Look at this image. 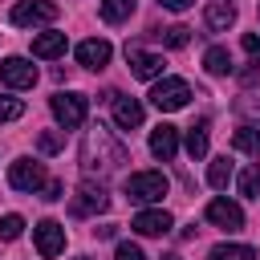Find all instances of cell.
I'll return each mask as SVG.
<instances>
[{
  "label": "cell",
  "instance_id": "21",
  "mask_svg": "<svg viewBox=\"0 0 260 260\" xmlns=\"http://www.w3.org/2000/svg\"><path fill=\"white\" fill-rule=\"evenodd\" d=\"M187 154H191V158H203V154H207V118H199V122L187 130Z\"/></svg>",
  "mask_w": 260,
  "mask_h": 260
},
{
  "label": "cell",
  "instance_id": "13",
  "mask_svg": "<svg viewBox=\"0 0 260 260\" xmlns=\"http://www.w3.org/2000/svg\"><path fill=\"white\" fill-rule=\"evenodd\" d=\"M171 223H175V219H171V211H162V207H146V211H138V215H134V223H130V228H134L138 236H162V232H171Z\"/></svg>",
  "mask_w": 260,
  "mask_h": 260
},
{
  "label": "cell",
  "instance_id": "12",
  "mask_svg": "<svg viewBox=\"0 0 260 260\" xmlns=\"http://www.w3.org/2000/svg\"><path fill=\"white\" fill-rule=\"evenodd\" d=\"M110 57H114V49H110V41H102V37H89V41L77 45V61H81L85 69H106Z\"/></svg>",
  "mask_w": 260,
  "mask_h": 260
},
{
  "label": "cell",
  "instance_id": "30",
  "mask_svg": "<svg viewBox=\"0 0 260 260\" xmlns=\"http://www.w3.org/2000/svg\"><path fill=\"white\" fill-rule=\"evenodd\" d=\"M244 53L252 57V65H260V37L256 32H244Z\"/></svg>",
  "mask_w": 260,
  "mask_h": 260
},
{
  "label": "cell",
  "instance_id": "35",
  "mask_svg": "<svg viewBox=\"0 0 260 260\" xmlns=\"http://www.w3.org/2000/svg\"><path fill=\"white\" fill-rule=\"evenodd\" d=\"M77 260H89V256H77Z\"/></svg>",
  "mask_w": 260,
  "mask_h": 260
},
{
  "label": "cell",
  "instance_id": "19",
  "mask_svg": "<svg viewBox=\"0 0 260 260\" xmlns=\"http://www.w3.org/2000/svg\"><path fill=\"white\" fill-rule=\"evenodd\" d=\"M134 16V0H102V20L106 24H122Z\"/></svg>",
  "mask_w": 260,
  "mask_h": 260
},
{
  "label": "cell",
  "instance_id": "29",
  "mask_svg": "<svg viewBox=\"0 0 260 260\" xmlns=\"http://www.w3.org/2000/svg\"><path fill=\"white\" fill-rule=\"evenodd\" d=\"M236 110L248 114V118H260V93H244V98L236 102Z\"/></svg>",
  "mask_w": 260,
  "mask_h": 260
},
{
  "label": "cell",
  "instance_id": "26",
  "mask_svg": "<svg viewBox=\"0 0 260 260\" xmlns=\"http://www.w3.org/2000/svg\"><path fill=\"white\" fill-rule=\"evenodd\" d=\"M20 232H24V219H20L16 211L0 215V240H20Z\"/></svg>",
  "mask_w": 260,
  "mask_h": 260
},
{
  "label": "cell",
  "instance_id": "25",
  "mask_svg": "<svg viewBox=\"0 0 260 260\" xmlns=\"http://www.w3.org/2000/svg\"><path fill=\"white\" fill-rule=\"evenodd\" d=\"M158 37H162V45H171V49H187L191 28H187V24H171V28H162Z\"/></svg>",
  "mask_w": 260,
  "mask_h": 260
},
{
  "label": "cell",
  "instance_id": "1",
  "mask_svg": "<svg viewBox=\"0 0 260 260\" xmlns=\"http://www.w3.org/2000/svg\"><path fill=\"white\" fill-rule=\"evenodd\" d=\"M126 158H130L126 142L114 130H106V126H93L85 134V142H81V167L85 171H102L106 175V171H118Z\"/></svg>",
  "mask_w": 260,
  "mask_h": 260
},
{
  "label": "cell",
  "instance_id": "24",
  "mask_svg": "<svg viewBox=\"0 0 260 260\" xmlns=\"http://www.w3.org/2000/svg\"><path fill=\"white\" fill-rule=\"evenodd\" d=\"M207 183H211L215 191H223V187L232 183V162H228V154H223V158H215V162L207 167Z\"/></svg>",
  "mask_w": 260,
  "mask_h": 260
},
{
  "label": "cell",
  "instance_id": "34",
  "mask_svg": "<svg viewBox=\"0 0 260 260\" xmlns=\"http://www.w3.org/2000/svg\"><path fill=\"white\" fill-rule=\"evenodd\" d=\"M162 260H179V256H162Z\"/></svg>",
  "mask_w": 260,
  "mask_h": 260
},
{
  "label": "cell",
  "instance_id": "31",
  "mask_svg": "<svg viewBox=\"0 0 260 260\" xmlns=\"http://www.w3.org/2000/svg\"><path fill=\"white\" fill-rule=\"evenodd\" d=\"M114 260H146V256H142V248H138V244H118Z\"/></svg>",
  "mask_w": 260,
  "mask_h": 260
},
{
  "label": "cell",
  "instance_id": "11",
  "mask_svg": "<svg viewBox=\"0 0 260 260\" xmlns=\"http://www.w3.org/2000/svg\"><path fill=\"white\" fill-rule=\"evenodd\" d=\"M126 61H130V73L142 77V81H154V77H162V69H167V61H162L158 53H142V49H126Z\"/></svg>",
  "mask_w": 260,
  "mask_h": 260
},
{
  "label": "cell",
  "instance_id": "33",
  "mask_svg": "<svg viewBox=\"0 0 260 260\" xmlns=\"http://www.w3.org/2000/svg\"><path fill=\"white\" fill-rule=\"evenodd\" d=\"M158 4H162V8H171V12H187L195 0H158Z\"/></svg>",
  "mask_w": 260,
  "mask_h": 260
},
{
  "label": "cell",
  "instance_id": "23",
  "mask_svg": "<svg viewBox=\"0 0 260 260\" xmlns=\"http://www.w3.org/2000/svg\"><path fill=\"white\" fill-rule=\"evenodd\" d=\"M207 260H256V252L248 244H215Z\"/></svg>",
  "mask_w": 260,
  "mask_h": 260
},
{
  "label": "cell",
  "instance_id": "10",
  "mask_svg": "<svg viewBox=\"0 0 260 260\" xmlns=\"http://www.w3.org/2000/svg\"><path fill=\"white\" fill-rule=\"evenodd\" d=\"M203 215H207V223H215V228H223V232H240V228H244V211H240V203H232V199H211Z\"/></svg>",
  "mask_w": 260,
  "mask_h": 260
},
{
  "label": "cell",
  "instance_id": "8",
  "mask_svg": "<svg viewBox=\"0 0 260 260\" xmlns=\"http://www.w3.org/2000/svg\"><path fill=\"white\" fill-rule=\"evenodd\" d=\"M32 240H37V252H41L45 260H53V256L65 252V228H61L57 219H41V223L32 228Z\"/></svg>",
  "mask_w": 260,
  "mask_h": 260
},
{
  "label": "cell",
  "instance_id": "9",
  "mask_svg": "<svg viewBox=\"0 0 260 260\" xmlns=\"http://www.w3.org/2000/svg\"><path fill=\"white\" fill-rule=\"evenodd\" d=\"M69 207H73V215H98V211L110 207V195H106L102 183H98V187H93V183H81V187L73 191V203H69Z\"/></svg>",
  "mask_w": 260,
  "mask_h": 260
},
{
  "label": "cell",
  "instance_id": "5",
  "mask_svg": "<svg viewBox=\"0 0 260 260\" xmlns=\"http://www.w3.org/2000/svg\"><path fill=\"white\" fill-rule=\"evenodd\" d=\"M57 20V4L53 0H20L12 8V24L32 28V24H53Z\"/></svg>",
  "mask_w": 260,
  "mask_h": 260
},
{
  "label": "cell",
  "instance_id": "20",
  "mask_svg": "<svg viewBox=\"0 0 260 260\" xmlns=\"http://www.w3.org/2000/svg\"><path fill=\"white\" fill-rule=\"evenodd\" d=\"M203 65H207V73H215V77L232 73V57H228V49H223V45H211V49L203 53Z\"/></svg>",
  "mask_w": 260,
  "mask_h": 260
},
{
  "label": "cell",
  "instance_id": "15",
  "mask_svg": "<svg viewBox=\"0 0 260 260\" xmlns=\"http://www.w3.org/2000/svg\"><path fill=\"white\" fill-rule=\"evenodd\" d=\"M175 150H179V130L175 126H158V130H150V154L154 158H162V162H171L175 158Z\"/></svg>",
  "mask_w": 260,
  "mask_h": 260
},
{
  "label": "cell",
  "instance_id": "3",
  "mask_svg": "<svg viewBox=\"0 0 260 260\" xmlns=\"http://www.w3.org/2000/svg\"><path fill=\"white\" fill-rule=\"evenodd\" d=\"M150 102H154V110H162V114L183 110V106L191 102V85H187L183 77H162V81L150 89Z\"/></svg>",
  "mask_w": 260,
  "mask_h": 260
},
{
  "label": "cell",
  "instance_id": "28",
  "mask_svg": "<svg viewBox=\"0 0 260 260\" xmlns=\"http://www.w3.org/2000/svg\"><path fill=\"white\" fill-rule=\"evenodd\" d=\"M16 118H24V102L20 98H0V122H16Z\"/></svg>",
  "mask_w": 260,
  "mask_h": 260
},
{
  "label": "cell",
  "instance_id": "16",
  "mask_svg": "<svg viewBox=\"0 0 260 260\" xmlns=\"http://www.w3.org/2000/svg\"><path fill=\"white\" fill-rule=\"evenodd\" d=\"M203 20H207L211 32H228V28L236 24V4H228V0H211L207 12H203Z\"/></svg>",
  "mask_w": 260,
  "mask_h": 260
},
{
  "label": "cell",
  "instance_id": "22",
  "mask_svg": "<svg viewBox=\"0 0 260 260\" xmlns=\"http://www.w3.org/2000/svg\"><path fill=\"white\" fill-rule=\"evenodd\" d=\"M236 187H240V195H244V199H260V162L244 167V171H240V179H236Z\"/></svg>",
  "mask_w": 260,
  "mask_h": 260
},
{
  "label": "cell",
  "instance_id": "32",
  "mask_svg": "<svg viewBox=\"0 0 260 260\" xmlns=\"http://www.w3.org/2000/svg\"><path fill=\"white\" fill-rule=\"evenodd\" d=\"M41 199H61V183H57V179H49V183L41 187Z\"/></svg>",
  "mask_w": 260,
  "mask_h": 260
},
{
  "label": "cell",
  "instance_id": "7",
  "mask_svg": "<svg viewBox=\"0 0 260 260\" xmlns=\"http://www.w3.org/2000/svg\"><path fill=\"white\" fill-rule=\"evenodd\" d=\"M8 183H12L16 191H41L49 179H45V167H41V162H32V158H16V162L8 167Z\"/></svg>",
  "mask_w": 260,
  "mask_h": 260
},
{
  "label": "cell",
  "instance_id": "14",
  "mask_svg": "<svg viewBox=\"0 0 260 260\" xmlns=\"http://www.w3.org/2000/svg\"><path fill=\"white\" fill-rule=\"evenodd\" d=\"M106 98L114 102V122H118L122 130H138V126H142V102L122 98V93H106Z\"/></svg>",
  "mask_w": 260,
  "mask_h": 260
},
{
  "label": "cell",
  "instance_id": "18",
  "mask_svg": "<svg viewBox=\"0 0 260 260\" xmlns=\"http://www.w3.org/2000/svg\"><path fill=\"white\" fill-rule=\"evenodd\" d=\"M232 150L252 154V158L260 162V130H256V126H240V130L232 134Z\"/></svg>",
  "mask_w": 260,
  "mask_h": 260
},
{
  "label": "cell",
  "instance_id": "4",
  "mask_svg": "<svg viewBox=\"0 0 260 260\" xmlns=\"http://www.w3.org/2000/svg\"><path fill=\"white\" fill-rule=\"evenodd\" d=\"M49 110H53V118H57L65 130H77V126L85 122V114H89V102H85L81 93H53V98H49Z\"/></svg>",
  "mask_w": 260,
  "mask_h": 260
},
{
  "label": "cell",
  "instance_id": "27",
  "mask_svg": "<svg viewBox=\"0 0 260 260\" xmlns=\"http://www.w3.org/2000/svg\"><path fill=\"white\" fill-rule=\"evenodd\" d=\"M61 146H65V134H61V130H45V134L37 138V150H41V154H57Z\"/></svg>",
  "mask_w": 260,
  "mask_h": 260
},
{
  "label": "cell",
  "instance_id": "17",
  "mask_svg": "<svg viewBox=\"0 0 260 260\" xmlns=\"http://www.w3.org/2000/svg\"><path fill=\"white\" fill-rule=\"evenodd\" d=\"M61 53H65V32H41V37H32V57L53 61Z\"/></svg>",
  "mask_w": 260,
  "mask_h": 260
},
{
  "label": "cell",
  "instance_id": "2",
  "mask_svg": "<svg viewBox=\"0 0 260 260\" xmlns=\"http://www.w3.org/2000/svg\"><path fill=\"white\" fill-rule=\"evenodd\" d=\"M167 195V175L162 171H134L126 179V199L130 203H158Z\"/></svg>",
  "mask_w": 260,
  "mask_h": 260
},
{
  "label": "cell",
  "instance_id": "6",
  "mask_svg": "<svg viewBox=\"0 0 260 260\" xmlns=\"http://www.w3.org/2000/svg\"><path fill=\"white\" fill-rule=\"evenodd\" d=\"M0 81L12 89H32L37 85V65L28 57H4L0 61Z\"/></svg>",
  "mask_w": 260,
  "mask_h": 260
}]
</instances>
